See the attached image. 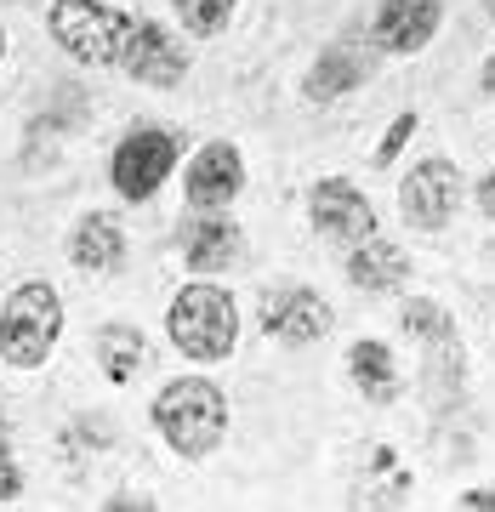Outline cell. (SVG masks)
I'll return each instance as SVG.
<instances>
[{
    "label": "cell",
    "instance_id": "1",
    "mask_svg": "<svg viewBox=\"0 0 495 512\" xmlns=\"http://www.w3.org/2000/svg\"><path fill=\"white\" fill-rule=\"evenodd\" d=\"M154 421L183 456H205V450H217L222 427H228V404L211 382H171L154 404Z\"/></svg>",
    "mask_w": 495,
    "mask_h": 512
},
{
    "label": "cell",
    "instance_id": "2",
    "mask_svg": "<svg viewBox=\"0 0 495 512\" xmlns=\"http://www.w3.org/2000/svg\"><path fill=\"white\" fill-rule=\"evenodd\" d=\"M137 23L126 12H109L97 0H57L52 6V35L69 46L80 63H120L126 57V40Z\"/></svg>",
    "mask_w": 495,
    "mask_h": 512
},
{
    "label": "cell",
    "instance_id": "3",
    "mask_svg": "<svg viewBox=\"0 0 495 512\" xmlns=\"http://www.w3.org/2000/svg\"><path fill=\"white\" fill-rule=\"evenodd\" d=\"M234 302L217 291V285H188L177 302H171V342L194 359H222L234 348Z\"/></svg>",
    "mask_w": 495,
    "mask_h": 512
},
{
    "label": "cell",
    "instance_id": "4",
    "mask_svg": "<svg viewBox=\"0 0 495 512\" xmlns=\"http://www.w3.org/2000/svg\"><path fill=\"white\" fill-rule=\"evenodd\" d=\"M57 325H63V313H57V296L46 285H23L12 302H6V319H0V353L12 359V365H46V353L57 342Z\"/></svg>",
    "mask_w": 495,
    "mask_h": 512
},
{
    "label": "cell",
    "instance_id": "5",
    "mask_svg": "<svg viewBox=\"0 0 495 512\" xmlns=\"http://www.w3.org/2000/svg\"><path fill=\"white\" fill-rule=\"evenodd\" d=\"M177 160V137L171 131H131L120 154H114V188L126 200H148L165 183V171Z\"/></svg>",
    "mask_w": 495,
    "mask_h": 512
},
{
    "label": "cell",
    "instance_id": "6",
    "mask_svg": "<svg viewBox=\"0 0 495 512\" xmlns=\"http://www.w3.org/2000/svg\"><path fill=\"white\" fill-rule=\"evenodd\" d=\"M456 200H461V177H456V165H444V160L416 165L410 183L399 188L404 217L416 222V228H444L450 211H456Z\"/></svg>",
    "mask_w": 495,
    "mask_h": 512
},
{
    "label": "cell",
    "instance_id": "7",
    "mask_svg": "<svg viewBox=\"0 0 495 512\" xmlns=\"http://www.w3.org/2000/svg\"><path fill=\"white\" fill-rule=\"evenodd\" d=\"M313 222H319V234L348 239V245L370 239V228H376V217H370V200H365L353 183H342V177H330V183L313 188Z\"/></svg>",
    "mask_w": 495,
    "mask_h": 512
},
{
    "label": "cell",
    "instance_id": "8",
    "mask_svg": "<svg viewBox=\"0 0 495 512\" xmlns=\"http://www.w3.org/2000/svg\"><path fill=\"white\" fill-rule=\"evenodd\" d=\"M120 63H126L143 86H177V80H183V52H177V40L165 35L160 23H137Z\"/></svg>",
    "mask_w": 495,
    "mask_h": 512
},
{
    "label": "cell",
    "instance_id": "9",
    "mask_svg": "<svg viewBox=\"0 0 495 512\" xmlns=\"http://www.w3.org/2000/svg\"><path fill=\"white\" fill-rule=\"evenodd\" d=\"M262 325H268V336H285V342H313L330 330V308L313 291H274L262 308Z\"/></svg>",
    "mask_w": 495,
    "mask_h": 512
},
{
    "label": "cell",
    "instance_id": "10",
    "mask_svg": "<svg viewBox=\"0 0 495 512\" xmlns=\"http://www.w3.org/2000/svg\"><path fill=\"white\" fill-rule=\"evenodd\" d=\"M439 29V0H387L376 18V40L387 52H416Z\"/></svg>",
    "mask_w": 495,
    "mask_h": 512
},
{
    "label": "cell",
    "instance_id": "11",
    "mask_svg": "<svg viewBox=\"0 0 495 512\" xmlns=\"http://www.w3.org/2000/svg\"><path fill=\"white\" fill-rule=\"evenodd\" d=\"M239 183H245L239 154L228 143H211L200 160H194V171H188V200L194 205H228L239 194Z\"/></svg>",
    "mask_w": 495,
    "mask_h": 512
},
{
    "label": "cell",
    "instance_id": "12",
    "mask_svg": "<svg viewBox=\"0 0 495 512\" xmlns=\"http://www.w3.org/2000/svg\"><path fill=\"white\" fill-rule=\"evenodd\" d=\"M348 274H353V285H365V291H393V285H404L410 262H404L393 245H382V239H359Z\"/></svg>",
    "mask_w": 495,
    "mask_h": 512
},
{
    "label": "cell",
    "instance_id": "13",
    "mask_svg": "<svg viewBox=\"0 0 495 512\" xmlns=\"http://www.w3.org/2000/svg\"><path fill=\"white\" fill-rule=\"evenodd\" d=\"M114 262H120V228H114V217H86L80 234H74V268L103 274Z\"/></svg>",
    "mask_w": 495,
    "mask_h": 512
},
{
    "label": "cell",
    "instance_id": "14",
    "mask_svg": "<svg viewBox=\"0 0 495 512\" xmlns=\"http://www.w3.org/2000/svg\"><path fill=\"white\" fill-rule=\"evenodd\" d=\"M239 251V239L228 222H194L183 239V256H188V268H228V256Z\"/></svg>",
    "mask_w": 495,
    "mask_h": 512
},
{
    "label": "cell",
    "instance_id": "15",
    "mask_svg": "<svg viewBox=\"0 0 495 512\" xmlns=\"http://www.w3.org/2000/svg\"><path fill=\"white\" fill-rule=\"evenodd\" d=\"M353 382L365 387V399H376V404H387L399 393V376H393V359H387L382 342H359L353 348Z\"/></svg>",
    "mask_w": 495,
    "mask_h": 512
},
{
    "label": "cell",
    "instance_id": "16",
    "mask_svg": "<svg viewBox=\"0 0 495 512\" xmlns=\"http://www.w3.org/2000/svg\"><path fill=\"white\" fill-rule=\"evenodd\" d=\"M359 80H365V63H359L348 46H336V52H325L319 63H313L308 92H313V97H342L348 86H359Z\"/></svg>",
    "mask_w": 495,
    "mask_h": 512
},
{
    "label": "cell",
    "instance_id": "17",
    "mask_svg": "<svg viewBox=\"0 0 495 512\" xmlns=\"http://www.w3.org/2000/svg\"><path fill=\"white\" fill-rule=\"evenodd\" d=\"M97 359H103V370H109L114 382H131L137 376V365H143V336L126 325H114L97 336Z\"/></svg>",
    "mask_w": 495,
    "mask_h": 512
},
{
    "label": "cell",
    "instance_id": "18",
    "mask_svg": "<svg viewBox=\"0 0 495 512\" xmlns=\"http://www.w3.org/2000/svg\"><path fill=\"white\" fill-rule=\"evenodd\" d=\"M177 12H183L188 29H200V35H211V29H222V18H228V6L234 0H171Z\"/></svg>",
    "mask_w": 495,
    "mask_h": 512
},
{
    "label": "cell",
    "instance_id": "19",
    "mask_svg": "<svg viewBox=\"0 0 495 512\" xmlns=\"http://www.w3.org/2000/svg\"><path fill=\"white\" fill-rule=\"evenodd\" d=\"M404 325L422 330V336H450V319H439L433 302H416V308H404Z\"/></svg>",
    "mask_w": 495,
    "mask_h": 512
},
{
    "label": "cell",
    "instance_id": "20",
    "mask_svg": "<svg viewBox=\"0 0 495 512\" xmlns=\"http://www.w3.org/2000/svg\"><path fill=\"white\" fill-rule=\"evenodd\" d=\"M410 131H416V114H399V120H393V131H387V143H382V160H393V154H399V143L410 137Z\"/></svg>",
    "mask_w": 495,
    "mask_h": 512
},
{
    "label": "cell",
    "instance_id": "21",
    "mask_svg": "<svg viewBox=\"0 0 495 512\" xmlns=\"http://www.w3.org/2000/svg\"><path fill=\"white\" fill-rule=\"evenodd\" d=\"M18 495V467L6 461V450H0V501H12Z\"/></svg>",
    "mask_w": 495,
    "mask_h": 512
},
{
    "label": "cell",
    "instance_id": "22",
    "mask_svg": "<svg viewBox=\"0 0 495 512\" xmlns=\"http://www.w3.org/2000/svg\"><path fill=\"white\" fill-rule=\"evenodd\" d=\"M478 200H484V217H495V171L484 177V194H478Z\"/></svg>",
    "mask_w": 495,
    "mask_h": 512
},
{
    "label": "cell",
    "instance_id": "23",
    "mask_svg": "<svg viewBox=\"0 0 495 512\" xmlns=\"http://www.w3.org/2000/svg\"><path fill=\"white\" fill-rule=\"evenodd\" d=\"M467 507H495V495L490 490H473V495H467Z\"/></svg>",
    "mask_w": 495,
    "mask_h": 512
}]
</instances>
